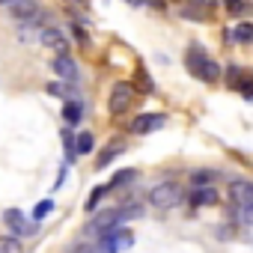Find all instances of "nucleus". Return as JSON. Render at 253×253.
<instances>
[{"label": "nucleus", "mask_w": 253, "mask_h": 253, "mask_svg": "<svg viewBox=\"0 0 253 253\" xmlns=\"http://www.w3.org/2000/svg\"><path fill=\"white\" fill-rule=\"evenodd\" d=\"M185 66H188V72H191L194 78H200L203 84H214V81L220 78V66L203 51V45H191V48H188Z\"/></svg>", "instance_id": "1"}, {"label": "nucleus", "mask_w": 253, "mask_h": 253, "mask_svg": "<svg viewBox=\"0 0 253 253\" xmlns=\"http://www.w3.org/2000/svg\"><path fill=\"white\" fill-rule=\"evenodd\" d=\"M128 217H140V206H128V209H110V211H101L98 217H92V220H89L86 232H98V235H104V232H110V229L122 226V220H128Z\"/></svg>", "instance_id": "2"}, {"label": "nucleus", "mask_w": 253, "mask_h": 253, "mask_svg": "<svg viewBox=\"0 0 253 253\" xmlns=\"http://www.w3.org/2000/svg\"><path fill=\"white\" fill-rule=\"evenodd\" d=\"M149 203H152L155 209H161V211L176 209V206L182 203V188H179L176 182H161V185H155V188L149 191Z\"/></svg>", "instance_id": "3"}, {"label": "nucleus", "mask_w": 253, "mask_h": 253, "mask_svg": "<svg viewBox=\"0 0 253 253\" xmlns=\"http://www.w3.org/2000/svg\"><path fill=\"white\" fill-rule=\"evenodd\" d=\"M131 244H134V235L128 229L116 226V229H110L98 238V253H125Z\"/></svg>", "instance_id": "4"}, {"label": "nucleus", "mask_w": 253, "mask_h": 253, "mask_svg": "<svg viewBox=\"0 0 253 253\" xmlns=\"http://www.w3.org/2000/svg\"><path fill=\"white\" fill-rule=\"evenodd\" d=\"M131 101H134V86L125 84V81H119V84H113V89L107 95V110L113 116H119V113H125V110L131 107Z\"/></svg>", "instance_id": "5"}, {"label": "nucleus", "mask_w": 253, "mask_h": 253, "mask_svg": "<svg viewBox=\"0 0 253 253\" xmlns=\"http://www.w3.org/2000/svg\"><path fill=\"white\" fill-rule=\"evenodd\" d=\"M3 223H6L9 235H15V238H24V235L33 232V223H27L24 211H18V209H6L3 211Z\"/></svg>", "instance_id": "6"}, {"label": "nucleus", "mask_w": 253, "mask_h": 253, "mask_svg": "<svg viewBox=\"0 0 253 253\" xmlns=\"http://www.w3.org/2000/svg\"><path fill=\"white\" fill-rule=\"evenodd\" d=\"M164 122H167L164 113H140L137 119H131V134H152L164 128Z\"/></svg>", "instance_id": "7"}, {"label": "nucleus", "mask_w": 253, "mask_h": 253, "mask_svg": "<svg viewBox=\"0 0 253 253\" xmlns=\"http://www.w3.org/2000/svg\"><path fill=\"white\" fill-rule=\"evenodd\" d=\"M9 12H12V18H18V21H24V24H36V21L42 18L36 0H12V3H9Z\"/></svg>", "instance_id": "8"}, {"label": "nucleus", "mask_w": 253, "mask_h": 253, "mask_svg": "<svg viewBox=\"0 0 253 253\" xmlns=\"http://www.w3.org/2000/svg\"><path fill=\"white\" fill-rule=\"evenodd\" d=\"M39 39H42L45 48H51V51H57V54H69V39L63 36L60 27H45Z\"/></svg>", "instance_id": "9"}, {"label": "nucleus", "mask_w": 253, "mask_h": 253, "mask_svg": "<svg viewBox=\"0 0 253 253\" xmlns=\"http://www.w3.org/2000/svg\"><path fill=\"white\" fill-rule=\"evenodd\" d=\"M229 197H232L235 206H250V203H253V182H250V179H232Z\"/></svg>", "instance_id": "10"}, {"label": "nucleus", "mask_w": 253, "mask_h": 253, "mask_svg": "<svg viewBox=\"0 0 253 253\" xmlns=\"http://www.w3.org/2000/svg\"><path fill=\"white\" fill-rule=\"evenodd\" d=\"M51 69H54L63 81H78V63H75L69 54H57L54 63H51Z\"/></svg>", "instance_id": "11"}, {"label": "nucleus", "mask_w": 253, "mask_h": 253, "mask_svg": "<svg viewBox=\"0 0 253 253\" xmlns=\"http://www.w3.org/2000/svg\"><path fill=\"white\" fill-rule=\"evenodd\" d=\"M188 200H191V206H214V203H217V191H214V185H206V188H191Z\"/></svg>", "instance_id": "12"}, {"label": "nucleus", "mask_w": 253, "mask_h": 253, "mask_svg": "<svg viewBox=\"0 0 253 253\" xmlns=\"http://www.w3.org/2000/svg\"><path fill=\"white\" fill-rule=\"evenodd\" d=\"M122 152H125V143H122V140H113L110 146H104V149L98 152V158H95V170H104V167H107L116 155H122Z\"/></svg>", "instance_id": "13"}, {"label": "nucleus", "mask_w": 253, "mask_h": 253, "mask_svg": "<svg viewBox=\"0 0 253 253\" xmlns=\"http://www.w3.org/2000/svg\"><path fill=\"white\" fill-rule=\"evenodd\" d=\"M232 39H235L238 45H250V42H253V24H250V21H238L235 30H232Z\"/></svg>", "instance_id": "14"}, {"label": "nucleus", "mask_w": 253, "mask_h": 253, "mask_svg": "<svg viewBox=\"0 0 253 253\" xmlns=\"http://www.w3.org/2000/svg\"><path fill=\"white\" fill-rule=\"evenodd\" d=\"M81 116H84V107H81L78 101H66V104H63V119H66V125H78Z\"/></svg>", "instance_id": "15"}, {"label": "nucleus", "mask_w": 253, "mask_h": 253, "mask_svg": "<svg viewBox=\"0 0 253 253\" xmlns=\"http://www.w3.org/2000/svg\"><path fill=\"white\" fill-rule=\"evenodd\" d=\"M92 146H95L92 134H89V131H81V134L75 137V146H72V149H75L78 155H89V152H92Z\"/></svg>", "instance_id": "16"}, {"label": "nucleus", "mask_w": 253, "mask_h": 253, "mask_svg": "<svg viewBox=\"0 0 253 253\" xmlns=\"http://www.w3.org/2000/svg\"><path fill=\"white\" fill-rule=\"evenodd\" d=\"M214 179H217V173H214V170H197V173H191V185H194V188L214 185Z\"/></svg>", "instance_id": "17"}, {"label": "nucleus", "mask_w": 253, "mask_h": 253, "mask_svg": "<svg viewBox=\"0 0 253 253\" xmlns=\"http://www.w3.org/2000/svg\"><path fill=\"white\" fill-rule=\"evenodd\" d=\"M223 6L229 15H247L253 12V3H247V0H223Z\"/></svg>", "instance_id": "18"}, {"label": "nucleus", "mask_w": 253, "mask_h": 253, "mask_svg": "<svg viewBox=\"0 0 253 253\" xmlns=\"http://www.w3.org/2000/svg\"><path fill=\"white\" fill-rule=\"evenodd\" d=\"M0 253H24V247L15 235H0Z\"/></svg>", "instance_id": "19"}, {"label": "nucleus", "mask_w": 253, "mask_h": 253, "mask_svg": "<svg viewBox=\"0 0 253 253\" xmlns=\"http://www.w3.org/2000/svg\"><path fill=\"white\" fill-rule=\"evenodd\" d=\"M226 72H229V75H226V84H229L232 89H238V86H241V84L247 81V75H241L244 69H238V66H229Z\"/></svg>", "instance_id": "20"}, {"label": "nucleus", "mask_w": 253, "mask_h": 253, "mask_svg": "<svg viewBox=\"0 0 253 253\" xmlns=\"http://www.w3.org/2000/svg\"><path fill=\"white\" fill-rule=\"evenodd\" d=\"M51 209H54V203H51V200H42V203L33 209V220H36V223H39V220H45V217L51 214Z\"/></svg>", "instance_id": "21"}, {"label": "nucleus", "mask_w": 253, "mask_h": 253, "mask_svg": "<svg viewBox=\"0 0 253 253\" xmlns=\"http://www.w3.org/2000/svg\"><path fill=\"white\" fill-rule=\"evenodd\" d=\"M134 179H137V170H122V173H116V176H113L110 188H119V185H125V182H134Z\"/></svg>", "instance_id": "22"}, {"label": "nucleus", "mask_w": 253, "mask_h": 253, "mask_svg": "<svg viewBox=\"0 0 253 253\" xmlns=\"http://www.w3.org/2000/svg\"><path fill=\"white\" fill-rule=\"evenodd\" d=\"M107 191H110V188H107V185H98V188H95V191H92V194H89V200H86V209H89V211H92V209H95V206H98V200H101V197H104V194H107Z\"/></svg>", "instance_id": "23"}, {"label": "nucleus", "mask_w": 253, "mask_h": 253, "mask_svg": "<svg viewBox=\"0 0 253 253\" xmlns=\"http://www.w3.org/2000/svg\"><path fill=\"white\" fill-rule=\"evenodd\" d=\"M238 220L241 223H253V203L250 206H238Z\"/></svg>", "instance_id": "24"}, {"label": "nucleus", "mask_w": 253, "mask_h": 253, "mask_svg": "<svg viewBox=\"0 0 253 253\" xmlns=\"http://www.w3.org/2000/svg\"><path fill=\"white\" fill-rule=\"evenodd\" d=\"M48 92L57 95V98H69V89H66L63 84H48Z\"/></svg>", "instance_id": "25"}, {"label": "nucleus", "mask_w": 253, "mask_h": 253, "mask_svg": "<svg viewBox=\"0 0 253 253\" xmlns=\"http://www.w3.org/2000/svg\"><path fill=\"white\" fill-rule=\"evenodd\" d=\"M238 89H241V95H244V98H253V81H250V78H247Z\"/></svg>", "instance_id": "26"}, {"label": "nucleus", "mask_w": 253, "mask_h": 253, "mask_svg": "<svg viewBox=\"0 0 253 253\" xmlns=\"http://www.w3.org/2000/svg\"><path fill=\"white\" fill-rule=\"evenodd\" d=\"M69 253H92V247H86V244H78V247H72Z\"/></svg>", "instance_id": "27"}, {"label": "nucleus", "mask_w": 253, "mask_h": 253, "mask_svg": "<svg viewBox=\"0 0 253 253\" xmlns=\"http://www.w3.org/2000/svg\"><path fill=\"white\" fill-rule=\"evenodd\" d=\"M131 6H143V3H158V0H128Z\"/></svg>", "instance_id": "28"}, {"label": "nucleus", "mask_w": 253, "mask_h": 253, "mask_svg": "<svg viewBox=\"0 0 253 253\" xmlns=\"http://www.w3.org/2000/svg\"><path fill=\"white\" fill-rule=\"evenodd\" d=\"M12 3V0H0V6H9Z\"/></svg>", "instance_id": "29"}]
</instances>
